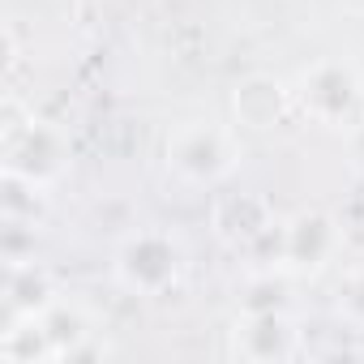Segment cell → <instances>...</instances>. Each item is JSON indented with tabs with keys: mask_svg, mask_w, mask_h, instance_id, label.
<instances>
[{
	"mask_svg": "<svg viewBox=\"0 0 364 364\" xmlns=\"http://www.w3.org/2000/svg\"><path fill=\"white\" fill-rule=\"evenodd\" d=\"M69 167V141L56 124L48 120H26L22 129L9 133V150H5V171H18L26 180L52 185V180Z\"/></svg>",
	"mask_w": 364,
	"mask_h": 364,
	"instance_id": "277c9868",
	"label": "cell"
},
{
	"mask_svg": "<svg viewBox=\"0 0 364 364\" xmlns=\"http://www.w3.org/2000/svg\"><path fill=\"white\" fill-rule=\"evenodd\" d=\"M43 189L48 185H39V180H26L18 171H5V219H35L39 223Z\"/></svg>",
	"mask_w": 364,
	"mask_h": 364,
	"instance_id": "30bf717a",
	"label": "cell"
},
{
	"mask_svg": "<svg viewBox=\"0 0 364 364\" xmlns=\"http://www.w3.org/2000/svg\"><path fill=\"white\" fill-rule=\"evenodd\" d=\"M266 228H270V210H266V202L253 198V193H228V198L215 206V232H219L228 245H253Z\"/></svg>",
	"mask_w": 364,
	"mask_h": 364,
	"instance_id": "52a82bcc",
	"label": "cell"
},
{
	"mask_svg": "<svg viewBox=\"0 0 364 364\" xmlns=\"http://www.w3.org/2000/svg\"><path fill=\"white\" fill-rule=\"evenodd\" d=\"M338 313L351 326H364V266L343 274V283H338Z\"/></svg>",
	"mask_w": 364,
	"mask_h": 364,
	"instance_id": "4fadbf2b",
	"label": "cell"
},
{
	"mask_svg": "<svg viewBox=\"0 0 364 364\" xmlns=\"http://www.w3.org/2000/svg\"><path fill=\"white\" fill-rule=\"evenodd\" d=\"M283 300H287V287L283 279H274V270H262L245 283V313H274L283 309Z\"/></svg>",
	"mask_w": 364,
	"mask_h": 364,
	"instance_id": "8fae6325",
	"label": "cell"
},
{
	"mask_svg": "<svg viewBox=\"0 0 364 364\" xmlns=\"http://www.w3.org/2000/svg\"><path fill=\"white\" fill-rule=\"evenodd\" d=\"M167 163L189 185H215V180H223L236 167V146L219 124L189 120L167 137Z\"/></svg>",
	"mask_w": 364,
	"mask_h": 364,
	"instance_id": "7a4b0ae2",
	"label": "cell"
},
{
	"mask_svg": "<svg viewBox=\"0 0 364 364\" xmlns=\"http://www.w3.org/2000/svg\"><path fill=\"white\" fill-rule=\"evenodd\" d=\"M355 154H360V159H364V124H360V129H355Z\"/></svg>",
	"mask_w": 364,
	"mask_h": 364,
	"instance_id": "5bb4252c",
	"label": "cell"
},
{
	"mask_svg": "<svg viewBox=\"0 0 364 364\" xmlns=\"http://www.w3.org/2000/svg\"><path fill=\"white\" fill-rule=\"evenodd\" d=\"M232 107H236V120L249 124V129H270L283 107H287V90L274 82V77H249L236 86L232 95Z\"/></svg>",
	"mask_w": 364,
	"mask_h": 364,
	"instance_id": "9c48e42d",
	"label": "cell"
},
{
	"mask_svg": "<svg viewBox=\"0 0 364 364\" xmlns=\"http://www.w3.org/2000/svg\"><path fill=\"white\" fill-rule=\"evenodd\" d=\"M180 270H185V253L167 232H133L116 249V279L137 296L167 291L180 279Z\"/></svg>",
	"mask_w": 364,
	"mask_h": 364,
	"instance_id": "6da1fadb",
	"label": "cell"
},
{
	"mask_svg": "<svg viewBox=\"0 0 364 364\" xmlns=\"http://www.w3.org/2000/svg\"><path fill=\"white\" fill-rule=\"evenodd\" d=\"M236 343L249 360H283L296 351V330L283 317V309L274 313H245V330H236Z\"/></svg>",
	"mask_w": 364,
	"mask_h": 364,
	"instance_id": "8992f818",
	"label": "cell"
},
{
	"mask_svg": "<svg viewBox=\"0 0 364 364\" xmlns=\"http://www.w3.org/2000/svg\"><path fill=\"white\" fill-rule=\"evenodd\" d=\"M52 304V279L48 270L31 262H9L5 266V313L9 317H31Z\"/></svg>",
	"mask_w": 364,
	"mask_h": 364,
	"instance_id": "ba28073f",
	"label": "cell"
},
{
	"mask_svg": "<svg viewBox=\"0 0 364 364\" xmlns=\"http://www.w3.org/2000/svg\"><path fill=\"white\" fill-rule=\"evenodd\" d=\"M338 245V232L326 215H300L283 228V262L291 266H321Z\"/></svg>",
	"mask_w": 364,
	"mask_h": 364,
	"instance_id": "5b68a950",
	"label": "cell"
},
{
	"mask_svg": "<svg viewBox=\"0 0 364 364\" xmlns=\"http://www.w3.org/2000/svg\"><path fill=\"white\" fill-rule=\"evenodd\" d=\"M300 103L321 124H347L360 107V82L343 60H317L300 73Z\"/></svg>",
	"mask_w": 364,
	"mask_h": 364,
	"instance_id": "3957f363",
	"label": "cell"
},
{
	"mask_svg": "<svg viewBox=\"0 0 364 364\" xmlns=\"http://www.w3.org/2000/svg\"><path fill=\"white\" fill-rule=\"evenodd\" d=\"M0 249H5V266L9 262H31L35 257V219H5V228H0Z\"/></svg>",
	"mask_w": 364,
	"mask_h": 364,
	"instance_id": "7c38bea8",
	"label": "cell"
}]
</instances>
